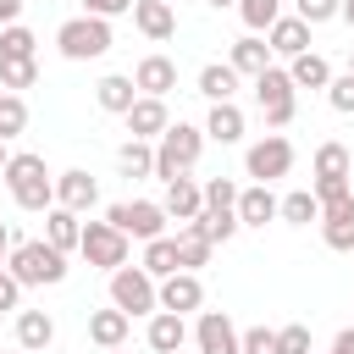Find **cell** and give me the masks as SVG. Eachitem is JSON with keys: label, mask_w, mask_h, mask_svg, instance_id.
Returning <instances> with one entry per match:
<instances>
[{"label": "cell", "mask_w": 354, "mask_h": 354, "mask_svg": "<svg viewBox=\"0 0 354 354\" xmlns=\"http://www.w3.org/2000/svg\"><path fill=\"white\" fill-rule=\"evenodd\" d=\"M166 6H171V0H166Z\"/></svg>", "instance_id": "cell-55"}, {"label": "cell", "mask_w": 354, "mask_h": 354, "mask_svg": "<svg viewBox=\"0 0 354 354\" xmlns=\"http://www.w3.org/2000/svg\"><path fill=\"white\" fill-rule=\"evenodd\" d=\"M138 266H144V271H149L155 282H166V277L177 271V238H149V243H144V260H138Z\"/></svg>", "instance_id": "cell-31"}, {"label": "cell", "mask_w": 354, "mask_h": 354, "mask_svg": "<svg viewBox=\"0 0 354 354\" xmlns=\"http://www.w3.org/2000/svg\"><path fill=\"white\" fill-rule=\"evenodd\" d=\"M321 238H326V249H343V254H354V194L321 210Z\"/></svg>", "instance_id": "cell-16"}, {"label": "cell", "mask_w": 354, "mask_h": 354, "mask_svg": "<svg viewBox=\"0 0 354 354\" xmlns=\"http://www.w3.org/2000/svg\"><path fill=\"white\" fill-rule=\"evenodd\" d=\"M22 127H28V105H22V94H6V88H0V138L11 144Z\"/></svg>", "instance_id": "cell-35"}, {"label": "cell", "mask_w": 354, "mask_h": 354, "mask_svg": "<svg viewBox=\"0 0 354 354\" xmlns=\"http://www.w3.org/2000/svg\"><path fill=\"white\" fill-rule=\"evenodd\" d=\"M194 343H199V354H238V326H232V315H227V310H199Z\"/></svg>", "instance_id": "cell-11"}, {"label": "cell", "mask_w": 354, "mask_h": 354, "mask_svg": "<svg viewBox=\"0 0 354 354\" xmlns=\"http://www.w3.org/2000/svg\"><path fill=\"white\" fill-rule=\"evenodd\" d=\"M33 77H39V61H0V88H6V94L33 88Z\"/></svg>", "instance_id": "cell-38"}, {"label": "cell", "mask_w": 354, "mask_h": 354, "mask_svg": "<svg viewBox=\"0 0 354 354\" xmlns=\"http://www.w3.org/2000/svg\"><path fill=\"white\" fill-rule=\"evenodd\" d=\"M266 44H271V55H304L310 50V22H299V17H277L271 28H266Z\"/></svg>", "instance_id": "cell-18"}, {"label": "cell", "mask_w": 354, "mask_h": 354, "mask_svg": "<svg viewBox=\"0 0 354 354\" xmlns=\"http://www.w3.org/2000/svg\"><path fill=\"white\" fill-rule=\"evenodd\" d=\"M105 354H122V348H105Z\"/></svg>", "instance_id": "cell-53"}, {"label": "cell", "mask_w": 354, "mask_h": 354, "mask_svg": "<svg viewBox=\"0 0 354 354\" xmlns=\"http://www.w3.org/2000/svg\"><path fill=\"white\" fill-rule=\"evenodd\" d=\"M6 160H11V149H6V138H0V171H6Z\"/></svg>", "instance_id": "cell-50"}, {"label": "cell", "mask_w": 354, "mask_h": 354, "mask_svg": "<svg viewBox=\"0 0 354 354\" xmlns=\"http://www.w3.org/2000/svg\"><path fill=\"white\" fill-rule=\"evenodd\" d=\"M348 171H354V160H348V149L337 138L315 149V177H348Z\"/></svg>", "instance_id": "cell-34"}, {"label": "cell", "mask_w": 354, "mask_h": 354, "mask_svg": "<svg viewBox=\"0 0 354 354\" xmlns=\"http://www.w3.org/2000/svg\"><path fill=\"white\" fill-rule=\"evenodd\" d=\"M310 194H315V205L326 210V205H337V199H348L354 188H348V177H315V188H310Z\"/></svg>", "instance_id": "cell-40"}, {"label": "cell", "mask_w": 354, "mask_h": 354, "mask_svg": "<svg viewBox=\"0 0 354 354\" xmlns=\"http://www.w3.org/2000/svg\"><path fill=\"white\" fill-rule=\"evenodd\" d=\"M227 66H232L238 77H260V72L271 66V44H266L260 33H243V39H232V55H227Z\"/></svg>", "instance_id": "cell-19"}, {"label": "cell", "mask_w": 354, "mask_h": 354, "mask_svg": "<svg viewBox=\"0 0 354 354\" xmlns=\"http://www.w3.org/2000/svg\"><path fill=\"white\" fill-rule=\"evenodd\" d=\"M293 17L310 22V28H315V22H332V17H337V0H293Z\"/></svg>", "instance_id": "cell-41"}, {"label": "cell", "mask_w": 354, "mask_h": 354, "mask_svg": "<svg viewBox=\"0 0 354 354\" xmlns=\"http://www.w3.org/2000/svg\"><path fill=\"white\" fill-rule=\"evenodd\" d=\"M288 83H293V88H326V83H332V66H326V55H315V50L293 55V61H288Z\"/></svg>", "instance_id": "cell-27"}, {"label": "cell", "mask_w": 354, "mask_h": 354, "mask_svg": "<svg viewBox=\"0 0 354 354\" xmlns=\"http://www.w3.org/2000/svg\"><path fill=\"white\" fill-rule=\"evenodd\" d=\"M199 155H205V127H194V122H171V127L155 138V177H160V183L188 177Z\"/></svg>", "instance_id": "cell-3"}, {"label": "cell", "mask_w": 354, "mask_h": 354, "mask_svg": "<svg viewBox=\"0 0 354 354\" xmlns=\"http://www.w3.org/2000/svg\"><path fill=\"white\" fill-rule=\"evenodd\" d=\"M199 194H205V210H216V216L238 205V183L232 177H210V183H199Z\"/></svg>", "instance_id": "cell-37"}, {"label": "cell", "mask_w": 354, "mask_h": 354, "mask_svg": "<svg viewBox=\"0 0 354 354\" xmlns=\"http://www.w3.org/2000/svg\"><path fill=\"white\" fill-rule=\"evenodd\" d=\"M232 216H238V227H266V221H277V194H271L266 183H254V188H238V205H232Z\"/></svg>", "instance_id": "cell-17"}, {"label": "cell", "mask_w": 354, "mask_h": 354, "mask_svg": "<svg viewBox=\"0 0 354 354\" xmlns=\"http://www.w3.org/2000/svg\"><path fill=\"white\" fill-rule=\"evenodd\" d=\"M122 122H127V133H133V138H144V144H149V138H160V133L171 127L166 100H149V94H138V100H133V111H127Z\"/></svg>", "instance_id": "cell-15"}, {"label": "cell", "mask_w": 354, "mask_h": 354, "mask_svg": "<svg viewBox=\"0 0 354 354\" xmlns=\"http://www.w3.org/2000/svg\"><path fill=\"white\" fill-rule=\"evenodd\" d=\"M6 254H11V232H6V221H0V271H6Z\"/></svg>", "instance_id": "cell-48"}, {"label": "cell", "mask_w": 354, "mask_h": 354, "mask_svg": "<svg viewBox=\"0 0 354 354\" xmlns=\"http://www.w3.org/2000/svg\"><path fill=\"white\" fill-rule=\"evenodd\" d=\"M243 171L254 177V183H277V177H288L293 171V144L282 138V133H266L260 144H249V155H243Z\"/></svg>", "instance_id": "cell-9"}, {"label": "cell", "mask_w": 354, "mask_h": 354, "mask_svg": "<svg viewBox=\"0 0 354 354\" xmlns=\"http://www.w3.org/2000/svg\"><path fill=\"white\" fill-rule=\"evenodd\" d=\"M348 77H354V50H348Z\"/></svg>", "instance_id": "cell-52"}, {"label": "cell", "mask_w": 354, "mask_h": 354, "mask_svg": "<svg viewBox=\"0 0 354 354\" xmlns=\"http://www.w3.org/2000/svg\"><path fill=\"white\" fill-rule=\"evenodd\" d=\"M337 17H343V22L354 28V0H337Z\"/></svg>", "instance_id": "cell-49"}, {"label": "cell", "mask_w": 354, "mask_h": 354, "mask_svg": "<svg viewBox=\"0 0 354 354\" xmlns=\"http://www.w3.org/2000/svg\"><path fill=\"white\" fill-rule=\"evenodd\" d=\"M183 343H188V321L171 315V310H155V315H149V348H155V354H177Z\"/></svg>", "instance_id": "cell-24"}, {"label": "cell", "mask_w": 354, "mask_h": 354, "mask_svg": "<svg viewBox=\"0 0 354 354\" xmlns=\"http://www.w3.org/2000/svg\"><path fill=\"white\" fill-rule=\"evenodd\" d=\"M116 171H122V177H155V144L127 138V144L116 149Z\"/></svg>", "instance_id": "cell-30"}, {"label": "cell", "mask_w": 354, "mask_h": 354, "mask_svg": "<svg viewBox=\"0 0 354 354\" xmlns=\"http://www.w3.org/2000/svg\"><path fill=\"white\" fill-rule=\"evenodd\" d=\"M122 11H133V0H83V17H100V22H111Z\"/></svg>", "instance_id": "cell-44"}, {"label": "cell", "mask_w": 354, "mask_h": 354, "mask_svg": "<svg viewBox=\"0 0 354 354\" xmlns=\"http://www.w3.org/2000/svg\"><path fill=\"white\" fill-rule=\"evenodd\" d=\"M310 354H315V348H310Z\"/></svg>", "instance_id": "cell-54"}, {"label": "cell", "mask_w": 354, "mask_h": 354, "mask_svg": "<svg viewBox=\"0 0 354 354\" xmlns=\"http://www.w3.org/2000/svg\"><path fill=\"white\" fill-rule=\"evenodd\" d=\"M77 238H83V221H77L72 210L50 205V210H44V243H50V249H61V254H72V249H77Z\"/></svg>", "instance_id": "cell-22"}, {"label": "cell", "mask_w": 354, "mask_h": 354, "mask_svg": "<svg viewBox=\"0 0 354 354\" xmlns=\"http://www.w3.org/2000/svg\"><path fill=\"white\" fill-rule=\"evenodd\" d=\"M277 354H310V326H299V321L282 326L277 332Z\"/></svg>", "instance_id": "cell-42"}, {"label": "cell", "mask_w": 354, "mask_h": 354, "mask_svg": "<svg viewBox=\"0 0 354 354\" xmlns=\"http://www.w3.org/2000/svg\"><path fill=\"white\" fill-rule=\"evenodd\" d=\"M155 299H160V310L188 315V310L205 304V282H199V271H171L166 282H155Z\"/></svg>", "instance_id": "cell-10"}, {"label": "cell", "mask_w": 354, "mask_h": 354, "mask_svg": "<svg viewBox=\"0 0 354 354\" xmlns=\"http://www.w3.org/2000/svg\"><path fill=\"white\" fill-rule=\"evenodd\" d=\"M199 94H205L210 105H227V100L238 94V72H232L227 61H210V66H199Z\"/></svg>", "instance_id": "cell-28"}, {"label": "cell", "mask_w": 354, "mask_h": 354, "mask_svg": "<svg viewBox=\"0 0 354 354\" xmlns=\"http://www.w3.org/2000/svg\"><path fill=\"white\" fill-rule=\"evenodd\" d=\"M326 100H332V111L354 116V77H348V72H343V77H332V83H326Z\"/></svg>", "instance_id": "cell-43"}, {"label": "cell", "mask_w": 354, "mask_h": 354, "mask_svg": "<svg viewBox=\"0 0 354 354\" xmlns=\"http://www.w3.org/2000/svg\"><path fill=\"white\" fill-rule=\"evenodd\" d=\"M6 188H11V199L22 205V210H50L55 205V177H50V166H44V155H33V149H17L11 160H6Z\"/></svg>", "instance_id": "cell-1"}, {"label": "cell", "mask_w": 354, "mask_h": 354, "mask_svg": "<svg viewBox=\"0 0 354 354\" xmlns=\"http://www.w3.org/2000/svg\"><path fill=\"white\" fill-rule=\"evenodd\" d=\"M55 205L72 210V216H83V210L100 205V183H94L88 171H61V177H55Z\"/></svg>", "instance_id": "cell-13"}, {"label": "cell", "mask_w": 354, "mask_h": 354, "mask_svg": "<svg viewBox=\"0 0 354 354\" xmlns=\"http://www.w3.org/2000/svg\"><path fill=\"white\" fill-rule=\"evenodd\" d=\"M160 210H166V216H177V221H194V216L205 210V194H199V183H194V177H171V183H166V199H160Z\"/></svg>", "instance_id": "cell-21"}, {"label": "cell", "mask_w": 354, "mask_h": 354, "mask_svg": "<svg viewBox=\"0 0 354 354\" xmlns=\"http://www.w3.org/2000/svg\"><path fill=\"white\" fill-rule=\"evenodd\" d=\"M22 6H28V0H0V28H11V22H22Z\"/></svg>", "instance_id": "cell-46"}, {"label": "cell", "mask_w": 354, "mask_h": 354, "mask_svg": "<svg viewBox=\"0 0 354 354\" xmlns=\"http://www.w3.org/2000/svg\"><path fill=\"white\" fill-rule=\"evenodd\" d=\"M6 271H11L22 288H55V282H66V254L50 249L44 238H28V243H11Z\"/></svg>", "instance_id": "cell-2"}, {"label": "cell", "mask_w": 354, "mask_h": 354, "mask_svg": "<svg viewBox=\"0 0 354 354\" xmlns=\"http://www.w3.org/2000/svg\"><path fill=\"white\" fill-rule=\"evenodd\" d=\"M55 343V321L44 310H17V348L22 354H44Z\"/></svg>", "instance_id": "cell-20"}, {"label": "cell", "mask_w": 354, "mask_h": 354, "mask_svg": "<svg viewBox=\"0 0 354 354\" xmlns=\"http://www.w3.org/2000/svg\"><path fill=\"white\" fill-rule=\"evenodd\" d=\"M77 254L100 271H122L127 266V238L111 227V221H83V238H77Z\"/></svg>", "instance_id": "cell-8"}, {"label": "cell", "mask_w": 354, "mask_h": 354, "mask_svg": "<svg viewBox=\"0 0 354 354\" xmlns=\"http://www.w3.org/2000/svg\"><path fill=\"white\" fill-rule=\"evenodd\" d=\"M111 44H116L111 39V22H100V17H66L55 28V50L66 61H100Z\"/></svg>", "instance_id": "cell-4"}, {"label": "cell", "mask_w": 354, "mask_h": 354, "mask_svg": "<svg viewBox=\"0 0 354 354\" xmlns=\"http://www.w3.org/2000/svg\"><path fill=\"white\" fill-rule=\"evenodd\" d=\"M33 50H39V33L33 28H22V22L0 28V61H33Z\"/></svg>", "instance_id": "cell-32"}, {"label": "cell", "mask_w": 354, "mask_h": 354, "mask_svg": "<svg viewBox=\"0 0 354 354\" xmlns=\"http://www.w3.org/2000/svg\"><path fill=\"white\" fill-rule=\"evenodd\" d=\"M205 138H216V144H238L243 138V111L227 100V105H210V116H205Z\"/></svg>", "instance_id": "cell-29"}, {"label": "cell", "mask_w": 354, "mask_h": 354, "mask_svg": "<svg viewBox=\"0 0 354 354\" xmlns=\"http://www.w3.org/2000/svg\"><path fill=\"white\" fill-rule=\"evenodd\" d=\"M133 28L149 39V44H166L177 33V11L166 0H133Z\"/></svg>", "instance_id": "cell-14"}, {"label": "cell", "mask_w": 354, "mask_h": 354, "mask_svg": "<svg viewBox=\"0 0 354 354\" xmlns=\"http://www.w3.org/2000/svg\"><path fill=\"white\" fill-rule=\"evenodd\" d=\"M238 17L249 22V33H266L282 17V0H238Z\"/></svg>", "instance_id": "cell-36"}, {"label": "cell", "mask_w": 354, "mask_h": 354, "mask_svg": "<svg viewBox=\"0 0 354 354\" xmlns=\"http://www.w3.org/2000/svg\"><path fill=\"white\" fill-rule=\"evenodd\" d=\"M254 100H260L266 127H288L293 111H299V88L288 83V66H266V72L254 77Z\"/></svg>", "instance_id": "cell-5"}, {"label": "cell", "mask_w": 354, "mask_h": 354, "mask_svg": "<svg viewBox=\"0 0 354 354\" xmlns=\"http://www.w3.org/2000/svg\"><path fill=\"white\" fill-rule=\"evenodd\" d=\"M210 6H216V11H221V6H238V0H210Z\"/></svg>", "instance_id": "cell-51"}, {"label": "cell", "mask_w": 354, "mask_h": 354, "mask_svg": "<svg viewBox=\"0 0 354 354\" xmlns=\"http://www.w3.org/2000/svg\"><path fill=\"white\" fill-rule=\"evenodd\" d=\"M105 221H111L122 238H138V243L166 238V210H160L155 199H122V205H111V210H105Z\"/></svg>", "instance_id": "cell-7"}, {"label": "cell", "mask_w": 354, "mask_h": 354, "mask_svg": "<svg viewBox=\"0 0 354 354\" xmlns=\"http://www.w3.org/2000/svg\"><path fill=\"white\" fill-rule=\"evenodd\" d=\"M238 354H277V332H271V326H249V332H238Z\"/></svg>", "instance_id": "cell-39"}, {"label": "cell", "mask_w": 354, "mask_h": 354, "mask_svg": "<svg viewBox=\"0 0 354 354\" xmlns=\"http://www.w3.org/2000/svg\"><path fill=\"white\" fill-rule=\"evenodd\" d=\"M133 88L149 94V100H166V94L177 88V61H171V55H144V61L133 66Z\"/></svg>", "instance_id": "cell-12"}, {"label": "cell", "mask_w": 354, "mask_h": 354, "mask_svg": "<svg viewBox=\"0 0 354 354\" xmlns=\"http://www.w3.org/2000/svg\"><path fill=\"white\" fill-rule=\"evenodd\" d=\"M127 332H133V321H127L116 304L88 315V343H100V348H122V343H127Z\"/></svg>", "instance_id": "cell-23"}, {"label": "cell", "mask_w": 354, "mask_h": 354, "mask_svg": "<svg viewBox=\"0 0 354 354\" xmlns=\"http://www.w3.org/2000/svg\"><path fill=\"white\" fill-rule=\"evenodd\" d=\"M332 354H354V326H343V332L332 337Z\"/></svg>", "instance_id": "cell-47"}, {"label": "cell", "mask_w": 354, "mask_h": 354, "mask_svg": "<svg viewBox=\"0 0 354 354\" xmlns=\"http://www.w3.org/2000/svg\"><path fill=\"white\" fill-rule=\"evenodd\" d=\"M94 100H100V111L127 116V111H133V100H138V88H133V77L111 72V77H100V83H94Z\"/></svg>", "instance_id": "cell-25"}, {"label": "cell", "mask_w": 354, "mask_h": 354, "mask_svg": "<svg viewBox=\"0 0 354 354\" xmlns=\"http://www.w3.org/2000/svg\"><path fill=\"white\" fill-rule=\"evenodd\" d=\"M210 249H216V243L199 232V221H183V227H177V271H199V266L210 260Z\"/></svg>", "instance_id": "cell-26"}, {"label": "cell", "mask_w": 354, "mask_h": 354, "mask_svg": "<svg viewBox=\"0 0 354 354\" xmlns=\"http://www.w3.org/2000/svg\"><path fill=\"white\" fill-rule=\"evenodd\" d=\"M17 299H22V282L11 271H0V310H17Z\"/></svg>", "instance_id": "cell-45"}, {"label": "cell", "mask_w": 354, "mask_h": 354, "mask_svg": "<svg viewBox=\"0 0 354 354\" xmlns=\"http://www.w3.org/2000/svg\"><path fill=\"white\" fill-rule=\"evenodd\" d=\"M277 216L288 221V227H310V221H321V205H315V194H288V199H277Z\"/></svg>", "instance_id": "cell-33"}, {"label": "cell", "mask_w": 354, "mask_h": 354, "mask_svg": "<svg viewBox=\"0 0 354 354\" xmlns=\"http://www.w3.org/2000/svg\"><path fill=\"white\" fill-rule=\"evenodd\" d=\"M111 304L133 321V315H155L160 310V299H155V277L144 271V266H122V271H111Z\"/></svg>", "instance_id": "cell-6"}]
</instances>
